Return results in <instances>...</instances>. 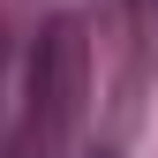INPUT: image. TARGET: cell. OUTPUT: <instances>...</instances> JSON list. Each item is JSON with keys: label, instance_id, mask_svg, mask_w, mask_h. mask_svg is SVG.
Returning <instances> with one entry per match:
<instances>
[{"label": "cell", "instance_id": "obj_1", "mask_svg": "<svg viewBox=\"0 0 158 158\" xmlns=\"http://www.w3.org/2000/svg\"><path fill=\"white\" fill-rule=\"evenodd\" d=\"M90 158H113V151H90Z\"/></svg>", "mask_w": 158, "mask_h": 158}]
</instances>
